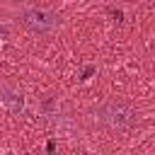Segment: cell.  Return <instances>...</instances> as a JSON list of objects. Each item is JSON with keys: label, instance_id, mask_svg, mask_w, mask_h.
<instances>
[{"label": "cell", "instance_id": "cell-1", "mask_svg": "<svg viewBox=\"0 0 155 155\" xmlns=\"http://www.w3.org/2000/svg\"><path fill=\"white\" fill-rule=\"evenodd\" d=\"M94 119L114 131H128L133 124H136V111L126 104V102H104L102 107H97L94 111Z\"/></svg>", "mask_w": 155, "mask_h": 155}, {"label": "cell", "instance_id": "cell-2", "mask_svg": "<svg viewBox=\"0 0 155 155\" xmlns=\"http://www.w3.org/2000/svg\"><path fill=\"white\" fill-rule=\"evenodd\" d=\"M22 22H24V27H29L36 34H48L58 27V15L46 7H27L22 12Z\"/></svg>", "mask_w": 155, "mask_h": 155}, {"label": "cell", "instance_id": "cell-3", "mask_svg": "<svg viewBox=\"0 0 155 155\" xmlns=\"http://www.w3.org/2000/svg\"><path fill=\"white\" fill-rule=\"evenodd\" d=\"M0 94H2V102H5L12 111H19V109H22V97H19V94H15V92H10V90H0Z\"/></svg>", "mask_w": 155, "mask_h": 155}, {"label": "cell", "instance_id": "cell-4", "mask_svg": "<svg viewBox=\"0 0 155 155\" xmlns=\"http://www.w3.org/2000/svg\"><path fill=\"white\" fill-rule=\"evenodd\" d=\"M109 15H111L116 22H119V19H124V12H121V10H116V7H109Z\"/></svg>", "mask_w": 155, "mask_h": 155}, {"label": "cell", "instance_id": "cell-5", "mask_svg": "<svg viewBox=\"0 0 155 155\" xmlns=\"http://www.w3.org/2000/svg\"><path fill=\"white\" fill-rule=\"evenodd\" d=\"M92 73H94V68H92V65H90V68H85V73H82V78H80V80H87Z\"/></svg>", "mask_w": 155, "mask_h": 155}]
</instances>
